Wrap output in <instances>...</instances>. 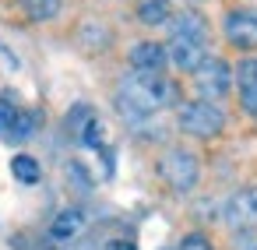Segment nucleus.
<instances>
[{"mask_svg": "<svg viewBox=\"0 0 257 250\" xmlns=\"http://www.w3.org/2000/svg\"><path fill=\"white\" fill-rule=\"evenodd\" d=\"M176 102V85L166 78V74H152V71H131L123 81H120V95H116V106L123 116L131 120H145L166 106Z\"/></svg>", "mask_w": 257, "mask_h": 250, "instance_id": "obj_1", "label": "nucleus"}, {"mask_svg": "<svg viewBox=\"0 0 257 250\" xmlns=\"http://www.w3.org/2000/svg\"><path fill=\"white\" fill-rule=\"evenodd\" d=\"M155 169H159V180L173 194H190L197 187V180H201V166H197V159L187 148H166L159 155Z\"/></svg>", "mask_w": 257, "mask_h": 250, "instance_id": "obj_2", "label": "nucleus"}, {"mask_svg": "<svg viewBox=\"0 0 257 250\" xmlns=\"http://www.w3.org/2000/svg\"><path fill=\"white\" fill-rule=\"evenodd\" d=\"M180 131L190 134V138H218L225 131V113L215 106V102H204V99H194V102H183L180 106Z\"/></svg>", "mask_w": 257, "mask_h": 250, "instance_id": "obj_3", "label": "nucleus"}, {"mask_svg": "<svg viewBox=\"0 0 257 250\" xmlns=\"http://www.w3.org/2000/svg\"><path fill=\"white\" fill-rule=\"evenodd\" d=\"M194 85H197V95L204 102H218L229 95V85H232V67L218 57H208L197 71H194Z\"/></svg>", "mask_w": 257, "mask_h": 250, "instance_id": "obj_4", "label": "nucleus"}, {"mask_svg": "<svg viewBox=\"0 0 257 250\" xmlns=\"http://www.w3.org/2000/svg\"><path fill=\"white\" fill-rule=\"evenodd\" d=\"M222 29H225V39L236 50H257V11L253 8L229 11L225 22H222Z\"/></svg>", "mask_w": 257, "mask_h": 250, "instance_id": "obj_5", "label": "nucleus"}, {"mask_svg": "<svg viewBox=\"0 0 257 250\" xmlns=\"http://www.w3.org/2000/svg\"><path fill=\"white\" fill-rule=\"evenodd\" d=\"M222 218H225L236 232L253 229V225H257V187H243V190H236V194L225 201Z\"/></svg>", "mask_w": 257, "mask_h": 250, "instance_id": "obj_6", "label": "nucleus"}, {"mask_svg": "<svg viewBox=\"0 0 257 250\" xmlns=\"http://www.w3.org/2000/svg\"><path fill=\"white\" fill-rule=\"evenodd\" d=\"M166 57L173 60V67H180V71H190V74H194V71L208 60V43H204V39H190V36H173V39H169Z\"/></svg>", "mask_w": 257, "mask_h": 250, "instance_id": "obj_7", "label": "nucleus"}, {"mask_svg": "<svg viewBox=\"0 0 257 250\" xmlns=\"http://www.w3.org/2000/svg\"><path fill=\"white\" fill-rule=\"evenodd\" d=\"M236 88H239L243 113L257 120V57H243L236 64Z\"/></svg>", "mask_w": 257, "mask_h": 250, "instance_id": "obj_8", "label": "nucleus"}, {"mask_svg": "<svg viewBox=\"0 0 257 250\" xmlns=\"http://www.w3.org/2000/svg\"><path fill=\"white\" fill-rule=\"evenodd\" d=\"M131 71H152V74H162L166 71V46H159V43H138V46H131Z\"/></svg>", "mask_w": 257, "mask_h": 250, "instance_id": "obj_9", "label": "nucleus"}, {"mask_svg": "<svg viewBox=\"0 0 257 250\" xmlns=\"http://www.w3.org/2000/svg\"><path fill=\"white\" fill-rule=\"evenodd\" d=\"M81 225H85V215H81V208H64V211L53 218V225H50V236H53L57 243H64V239H74V236L81 232Z\"/></svg>", "mask_w": 257, "mask_h": 250, "instance_id": "obj_10", "label": "nucleus"}, {"mask_svg": "<svg viewBox=\"0 0 257 250\" xmlns=\"http://www.w3.org/2000/svg\"><path fill=\"white\" fill-rule=\"evenodd\" d=\"M173 36H190V39H204L208 43V22L197 11H180L176 18H169Z\"/></svg>", "mask_w": 257, "mask_h": 250, "instance_id": "obj_11", "label": "nucleus"}, {"mask_svg": "<svg viewBox=\"0 0 257 250\" xmlns=\"http://www.w3.org/2000/svg\"><path fill=\"white\" fill-rule=\"evenodd\" d=\"M173 18L169 0H138V22L145 25H166Z\"/></svg>", "mask_w": 257, "mask_h": 250, "instance_id": "obj_12", "label": "nucleus"}, {"mask_svg": "<svg viewBox=\"0 0 257 250\" xmlns=\"http://www.w3.org/2000/svg\"><path fill=\"white\" fill-rule=\"evenodd\" d=\"M11 173H15V180L18 183H39V176H43V169H39V162L32 159V155H15L11 159Z\"/></svg>", "mask_w": 257, "mask_h": 250, "instance_id": "obj_13", "label": "nucleus"}, {"mask_svg": "<svg viewBox=\"0 0 257 250\" xmlns=\"http://www.w3.org/2000/svg\"><path fill=\"white\" fill-rule=\"evenodd\" d=\"M18 106H15V99H11V92H4L0 95V138H11V131H15V120H18Z\"/></svg>", "mask_w": 257, "mask_h": 250, "instance_id": "obj_14", "label": "nucleus"}, {"mask_svg": "<svg viewBox=\"0 0 257 250\" xmlns=\"http://www.w3.org/2000/svg\"><path fill=\"white\" fill-rule=\"evenodd\" d=\"M22 4H25L29 18H36V22H46L60 11V0H22Z\"/></svg>", "mask_w": 257, "mask_h": 250, "instance_id": "obj_15", "label": "nucleus"}, {"mask_svg": "<svg viewBox=\"0 0 257 250\" xmlns=\"http://www.w3.org/2000/svg\"><path fill=\"white\" fill-rule=\"evenodd\" d=\"M88 120H95V113H92V109H88L85 102H78V106H74V109L67 113V131H71L74 138H81V131L88 127Z\"/></svg>", "mask_w": 257, "mask_h": 250, "instance_id": "obj_16", "label": "nucleus"}, {"mask_svg": "<svg viewBox=\"0 0 257 250\" xmlns=\"http://www.w3.org/2000/svg\"><path fill=\"white\" fill-rule=\"evenodd\" d=\"M81 145H88V148H102V123L99 120H88V127L81 131V138H78Z\"/></svg>", "mask_w": 257, "mask_h": 250, "instance_id": "obj_17", "label": "nucleus"}, {"mask_svg": "<svg viewBox=\"0 0 257 250\" xmlns=\"http://www.w3.org/2000/svg\"><path fill=\"white\" fill-rule=\"evenodd\" d=\"M180 250H215V246H211L208 236H201V232H187L183 243H180Z\"/></svg>", "mask_w": 257, "mask_h": 250, "instance_id": "obj_18", "label": "nucleus"}, {"mask_svg": "<svg viewBox=\"0 0 257 250\" xmlns=\"http://www.w3.org/2000/svg\"><path fill=\"white\" fill-rule=\"evenodd\" d=\"M67 173L74 176V183H78V187H85V190L92 187V176L85 173V166H81V162H71V166H67Z\"/></svg>", "mask_w": 257, "mask_h": 250, "instance_id": "obj_19", "label": "nucleus"}, {"mask_svg": "<svg viewBox=\"0 0 257 250\" xmlns=\"http://www.w3.org/2000/svg\"><path fill=\"white\" fill-rule=\"evenodd\" d=\"M232 246H236V250H257V243H253V232H250V229H243V232H236V239H232Z\"/></svg>", "mask_w": 257, "mask_h": 250, "instance_id": "obj_20", "label": "nucleus"}, {"mask_svg": "<svg viewBox=\"0 0 257 250\" xmlns=\"http://www.w3.org/2000/svg\"><path fill=\"white\" fill-rule=\"evenodd\" d=\"M106 250H138V246L127 243V239H113V243H106Z\"/></svg>", "mask_w": 257, "mask_h": 250, "instance_id": "obj_21", "label": "nucleus"}, {"mask_svg": "<svg viewBox=\"0 0 257 250\" xmlns=\"http://www.w3.org/2000/svg\"><path fill=\"white\" fill-rule=\"evenodd\" d=\"M46 250H60V246H46Z\"/></svg>", "mask_w": 257, "mask_h": 250, "instance_id": "obj_22", "label": "nucleus"}, {"mask_svg": "<svg viewBox=\"0 0 257 250\" xmlns=\"http://www.w3.org/2000/svg\"><path fill=\"white\" fill-rule=\"evenodd\" d=\"M190 4H194V0H190Z\"/></svg>", "mask_w": 257, "mask_h": 250, "instance_id": "obj_23", "label": "nucleus"}]
</instances>
